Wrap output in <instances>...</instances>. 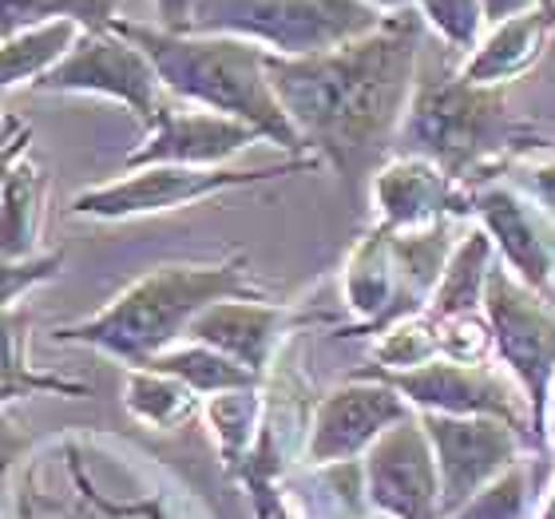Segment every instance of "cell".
Masks as SVG:
<instances>
[{
  "label": "cell",
  "instance_id": "6da1fadb",
  "mask_svg": "<svg viewBox=\"0 0 555 519\" xmlns=\"http://www.w3.org/2000/svg\"><path fill=\"white\" fill-rule=\"evenodd\" d=\"M421 52L425 21L409 9L318 56H267L270 88L298 131L301 151L334 167L349 191H358L393 155Z\"/></svg>",
  "mask_w": 555,
  "mask_h": 519
},
{
  "label": "cell",
  "instance_id": "7a4b0ae2",
  "mask_svg": "<svg viewBox=\"0 0 555 519\" xmlns=\"http://www.w3.org/2000/svg\"><path fill=\"white\" fill-rule=\"evenodd\" d=\"M444 52H428V44L421 52L413 100L393 143L397 155H421L437 163L452 183L480 186L500 179L520 155L544 151L535 131L508 112L504 88L468 83L461 64Z\"/></svg>",
  "mask_w": 555,
  "mask_h": 519
},
{
  "label": "cell",
  "instance_id": "3957f363",
  "mask_svg": "<svg viewBox=\"0 0 555 519\" xmlns=\"http://www.w3.org/2000/svg\"><path fill=\"white\" fill-rule=\"evenodd\" d=\"M231 298H267V289L250 277V262L243 250L222 262L155 265L128 289H119L92 317L52 325L48 341L100 349L107 358L124 361L128 369H143L163 349L183 341L198 313Z\"/></svg>",
  "mask_w": 555,
  "mask_h": 519
},
{
  "label": "cell",
  "instance_id": "277c9868",
  "mask_svg": "<svg viewBox=\"0 0 555 519\" xmlns=\"http://www.w3.org/2000/svg\"><path fill=\"white\" fill-rule=\"evenodd\" d=\"M112 28L151 60L167 95L195 104L198 112L238 119L289 155H306L298 131L270 88L267 52L258 44L238 36L167 33L159 24H135L124 16Z\"/></svg>",
  "mask_w": 555,
  "mask_h": 519
},
{
  "label": "cell",
  "instance_id": "5b68a950",
  "mask_svg": "<svg viewBox=\"0 0 555 519\" xmlns=\"http://www.w3.org/2000/svg\"><path fill=\"white\" fill-rule=\"evenodd\" d=\"M382 21L361 0H195L183 33L238 36L267 56L301 60L349 44Z\"/></svg>",
  "mask_w": 555,
  "mask_h": 519
},
{
  "label": "cell",
  "instance_id": "8992f818",
  "mask_svg": "<svg viewBox=\"0 0 555 519\" xmlns=\"http://www.w3.org/2000/svg\"><path fill=\"white\" fill-rule=\"evenodd\" d=\"M318 159L313 155H289L286 163H270V167H175V163H155V167H139L124 171V179L88 186L72 198V219H95V222H128L163 215V210H179L191 203H207L227 191H243V186L270 183L282 174L313 171Z\"/></svg>",
  "mask_w": 555,
  "mask_h": 519
},
{
  "label": "cell",
  "instance_id": "52a82bcc",
  "mask_svg": "<svg viewBox=\"0 0 555 519\" xmlns=\"http://www.w3.org/2000/svg\"><path fill=\"white\" fill-rule=\"evenodd\" d=\"M485 317L492 325V349L500 365L516 377L532 408V437L540 456L547 452V397L555 381V298L532 289L508 274V265L492 262L485 286Z\"/></svg>",
  "mask_w": 555,
  "mask_h": 519
},
{
  "label": "cell",
  "instance_id": "ba28073f",
  "mask_svg": "<svg viewBox=\"0 0 555 519\" xmlns=\"http://www.w3.org/2000/svg\"><path fill=\"white\" fill-rule=\"evenodd\" d=\"M353 377L385 381L413 404V413H444V416H492L504 425L520 428L532 437V408L512 373L485 361V365H461V361L437 358L421 369H377L365 365ZM540 452V449H535Z\"/></svg>",
  "mask_w": 555,
  "mask_h": 519
},
{
  "label": "cell",
  "instance_id": "9c48e42d",
  "mask_svg": "<svg viewBox=\"0 0 555 519\" xmlns=\"http://www.w3.org/2000/svg\"><path fill=\"white\" fill-rule=\"evenodd\" d=\"M33 92L52 95H104L116 100L128 112H135L139 124H155L167 107V92L159 83V72L139 52L131 40L107 28V33H80L76 44L44 80L33 83Z\"/></svg>",
  "mask_w": 555,
  "mask_h": 519
},
{
  "label": "cell",
  "instance_id": "30bf717a",
  "mask_svg": "<svg viewBox=\"0 0 555 519\" xmlns=\"http://www.w3.org/2000/svg\"><path fill=\"white\" fill-rule=\"evenodd\" d=\"M428 437L433 460L440 480V519L456 516L485 484H492L500 472L524 460V444H532L528 432L492 420V416H444V413H416ZM535 452V444H532Z\"/></svg>",
  "mask_w": 555,
  "mask_h": 519
},
{
  "label": "cell",
  "instance_id": "8fae6325",
  "mask_svg": "<svg viewBox=\"0 0 555 519\" xmlns=\"http://www.w3.org/2000/svg\"><path fill=\"white\" fill-rule=\"evenodd\" d=\"M468 203L508 274H516V282H524L532 294L555 298V222L544 215V207L508 179L468 186Z\"/></svg>",
  "mask_w": 555,
  "mask_h": 519
},
{
  "label": "cell",
  "instance_id": "7c38bea8",
  "mask_svg": "<svg viewBox=\"0 0 555 519\" xmlns=\"http://www.w3.org/2000/svg\"><path fill=\"white\" fill-rule=\"evenodd\" d=\"M361 476L365 499L382 519H440L437 460L416 413L373 440Z\"/></svg>",
  "mask_w": 555,
  "mask_h": 519
},
{
  "label": "cell",
  "instance_id": "4fadbf2b",
  "mask_svg": "<svg viewBox=\"0 0 555 519\" xmlns=\"http://www.w3.org/2000/svg\"><path fill=\"white\" fill-rule=\"evenodd\" d=\"M413 416V404L385 381L370 377H349L334 392L318 397L310 416V437H306V464H341L358 460L370 452V444L382 432Z\"/></svg>",
  "mask_w": 555,
  "mask_h": 519
},
{
  "label": "cell",
  "instance_id": "5bb4252c",
  "mask_svg": "<svg viewBox=\"0 0 555 519\" xmlns=\"http://www.w3.org/2000/svg\"><path fill=\"white\" fill-rule=\"evenodd\" d=\"M330 313H306L294 306H274L267 298H231L215 301L210 310H203L191 322L186 337L198 346H210L238 361L243 369L267 381V373L274 369V361L286 353V341L306 325H330Z\"/></svg>",
  "mask_w": 555,
  "mask_h": 519
},
{
  "label": "cell",
  "instance_id": "9a60e30c",
  "mask_svg": "<svg viewBox=\"0 0 555 519\" xmlns=\"http://www.w3.org/2000/svg\"><path fill=\"white\" fill-rule=\"evenodd\" d=\"M373 222L389 231H421L433 222L473 219L468 186L452 183L437 163L421 155H389L370 174Z\"/></svg>",
  "mask_w": 555,
  "mask_h": 519
},
{
  "label": "cell",
  "instance_id": "2e32d148",
  "mask_svg": "<svg viewBox=\"0 0 555 519\" xmlns=\"http://www.w3.org/2000/svg\"><path fill=\"white\" fill-rule=\"evenodd\" d=\"M258 131L238 124L231 116L215 112H183L167 100L159 119L147 128V139L128 155L124 171L155 167V163H175V167H227V163L258 143Z\"/></svg>",
  "mask_w": 555,
  "mask_h": 519
},
{
  "label": "cell",
  "instance_id": "e0dca14e",
  "mask_svg": "<svg viewBox=\"0 0 555 519\" xmlns=\"http://www.w3.org/2000/svg\"><path fill=\"white\" fill-rule=\"evenodd\" d=\"M341 294L353 313V325H346L337 337H373L389 329L393 322H405L401 310V274H397L393 231L373 222L349 250L341 265Z\"/></svg>",
  "mask_w": 555,
  "mask_h": 519
},
{
  "label": "cell",
  "instance_id": "ac0fdd59",
  "mask_svg": "<svg viewBox=\"0 0 555 519\" xmlns=\"http://www.w3.org/2000/svg\"><path fill=\"white\" fill-rule=\"evenodd\" d=\"M555 33V4L512 16L504 24H492V33L476 44V52L461 60V76L480 88H504L520 80L524 72L535 68V60L544 56L547 40Z\"/></svg>",
  "mask_w": 555,
  "mask_h": 519
},
{
  "label": "cell",
  "instance_id": "d6986e66",
  "mask_svg": "<svg viewBox=\"0 0 555 519\" xmlns=\"http://www.w3.org/2000/svg\"><path fill=\"white\" fill-rule=\"evenodd\" d=\"M48 195H52V174L33 155H21L9 171V183L0 191V258L28 262L40 255L48 219Z\"/></svg>",
  "mask_w": 555,
  "mask_h": 519
},
{
  "label": "cell",
  "instance_id": "ffe728a7",
  "mask_svg": "<svg viewBox=\"0 0 555 519\" xmlns=\"http://www.w3.org/2000/svg\"><path fill=\"white\" fill-rule=\"evenodd\" d=\"M496 262V246L480 226L468 231L452 250L449 265L437 282V294L428 301V317L437 322H449V317H464V313H480L485 310V286H488V270Z\"/></svg>",
  "mask_w": 555,
  "mask_h": 519
},
{
  "label": "cell",
  "instance_id": "44dd1931",
  "mask_svg": "<svg viewBox=\"0 0 555 519\" xmlns=\"http://www.w3.org/2000/svg\"><path fill=\"white\" fill-rule=\"evenodd\" d=\"M80 33H83L80 24L52 21L0 40V95L9 92V88H21V83L33 88L36 80H44L48 72L68 56Z\"/></svg>",
  "mask_w": 555,
  "mask_h": 519
},
{
  "label": "cell",
  "instance_id": "7402d4cb",
  "mask_svg": "<svg viewBox=\"0 0 555 519\" xmlns=\"http://www.w3.org/2000/svg\"><path fill=\"white\" fill-rule=\"evenodd\" d=\"M143 369H155V373H163V377H175V381H183L186 389L198 392V397H219V392L255 389V385H262V377H255L250 369H243L238 361H231L227 353H219V349L198 346V341L163 349L159 358H151Z\"/></svg>",
  "mask_w": 555,
  "mask_h": 519
},
{
  "label": "cell",
  "instance_id": "603a6c76",
  "mask_svg": "<svg viewBox=\"0 0 555 519\" xmlns=\"http://www.w3.org/2000/svg\"><path fill=\"white\" fill-rule=\"evenodd\" d=\"M262 413H267V392L262 385L255 389H234L219 392V397H207L203 401V420H207V432L219 444V456L227 460L231 476L246 464V456L255 452L258 428H262Z\"/></svg>",
  "mask_w": 555,
  "mask_h": 519
},
{
  "label": "cell",
  "instance_id": "cb8c5ba5",
  "mask_svg": "<svg viewBox=\"0 0 555 519\" xmlns=\"http://www.w3.org/2000/svg\"><path fill=\"white\" fill-rule=\"evenodd\" d=\"M547 468H552V460L540 456V452H535V456H524V460L512 464L508 472H500L492 484L480 488V492L449 519H535L532 508L547 484Z\"/></svg>",
  "mask_w": 555,
  "mask_h": 519
},
{
  "label": "cell",
  "instance_id": "d4e9b609",
  "mask_svg": "<svg viewBox=\"0 0 555 519\" xmlns=\"http://www.w3.org/2000/svg\"><path fill=\"white\" fill-rule=\"evenodd\" d=\"M124 404L139 425L147 428H179L203 413V397L183 381L163 377L155 369H128L124 377Z\"/></svg>",
  "mask_w": 555,
  "mask_h": 519
},
{
  "label": "cell",
  "instance_id": "484cf974",
  "mask_svg": "<svg viewBox=\"0 0 555 519\" xmlns=\"http://www.w3.org/2000/svg\"><path fill=\"white\" fill-rule=\"evenodd\" d=\"M124 0H0V40L52 21L80 24L83 33H107Z\"/></svg>",
  "mask_w": 555,
  "mask_h": 519
},
{
  "label": "cell",
  "instance_id": "4316f807",
  "mask_svg": "<svg viewBox=\"0 0 555 519\" xmlns=\"http://www.w3.org/2000/svg\"><path fill=\"white\" fill-rule=\"evenodd\" d=\"M28 329L33 317L21 306H0V381L40 385L44 392H64V397H83L88 385L56 377V373H40L28 365Z\"/></svg>",
  "mask_w": 555,
  "mask_h": 519
},
{
  "label": "cell",
  "instance_id": "83f0119b",
  "mask_svg": "<svg viewBox=\"0 0 555 519\" xmlns=\"http://www.w3.org/2000/svg\"><path fill=\"white\" fill-rule=\"evenodd\" d=\"M370 353L377 361V369H421V365L440 358V322L428 313L393 322L389 329L373 334Z\"/></svg>",
  "mask_w": 555,
  "mask_h": 519
},
{
  "label": "cell",
  "instance_id": "f1b7e54d",
  "mask_svg": "<svg viewBox=\"0 0 555 519\" xmlns=\"http://www.w3.org/2000/svg\"><path fill=\"white\" fill-rule=\"evenodd\" d=\"M416 16L425 21V28L440 36V44L452 52H476V44L485 40V9L480 0H416Z\"/></svg>",
  "mask_w": 555,
  "mask_h": 519
},
{
  "label": "cell",
  "instance_id": "f546056e",
  "mask_svg": "<svg viewBox=\"0 0 555 519\" xmlns=\"http://www.w3.org/2000/svg\"><path fill=\"white\" fill-rule=\"evenodd\" d=\"M60 270H64V250H48V255L28 258V262L0 258V306H16L24 294L52 282Z\"/></svg>",
  "mask_w": 555,
  "mask_h": 519
},
{
  "label": "cell",
  "instance_id": "4dcf8cb0",
  "mask_svg": "<svg viewBox=\"0 0 555 519\" xmlns=\"http://www.w3.org/2000/svg\"><path fill=\"white\" fill-rule=\"evenodd\" d=\"M500 179H508L512 186H520L524 195L532 198V203H540L547 219L555 222V151H552V159L520 155V159L512 163V167L500 174Z\"/></svg>",
  "mask_w": 555,
  "mask_h": 519
},
{
  "label": "cell",
  "instance_id": "1f68e13d",
  "mask_svg": "<svg viewBox=\"0 0 555 519\" xmlns=\"http://www.w3.org/2000/svg\"><path fill=\"white\" fill-rule=\"evenodd\" d=\"M24 452H33V437L21 432V425L4 413L0 416V519H4V504H9V476Z\"/></svg>",
  "mask_w": 555,
  "mask_h": 519
},
{
  "label": "cell",
  "instance_id": "d6a6232c",
  "mask_svg": "<svg viewBox=\"0 0 555 519\" xmlns=\"http://www.w3.org/2000/svg\"><path fill=\"white\" fill-rule=\"evenodd\" d=\"M151 4H155L159 28H167V33H183L186 21H191V9H195V0H151Z\"/></svg>",
  "mask_w": 555,
  "mask_h": 519
},
{
  "label": "cell",
  "instance_id": "836d02e7",
  "mask_svg": "<svg viewBox=\"0 0 555 519\" xmlns=\"http://www.w3.org/2000/svg\"><path fill=\"white\" fill-rule=\"evenodd\" d=\"M480 9H485V24H504L512 16L540 9V0H480Z\"/></svg>",
  "mask_w": 555,
  "mask_h": 519
},
{
  "label": "cell",
  "instance_id": "e575fe53",
  "mask_svg": "<svg viewBox=\"0 0 555 519\" xmlns=\"http://www.w3.org/2000/svg\"><path fill=\"white\" fill-rule=\"evenodd\" d=\"M28 143H33V128H21L9 143H0V191H4V183H9V171L16 167V159L28 155Z\"/></svg>",
  "mask_w": 555,
  "mask_h": 519
},
{
  "label": "cell",
  "instance_id": "d590c367",
  "mask_svg": "<svg viewBox=\"0 0 555 519\" xmlns=\"http://www.w3.org/2000/svg\"><path fill=\"white\" fill-rule=\"evenodd\" d=\"M40 385H21V381H0V416L9 413V404L24 401V397H40Z\"/></svg>",
  "mask_w": 555,
  "mask_h": 519
},
{
  "label": "cell",
  "instance_id": "8d00e7d4",
  "mask_svg": "<svg viewBox=\"0 0 555 519\" xmlns=\"http://www.w3.org/2000/svg\"><path fill=\"white\" fill-rule=\"evenodd\" d=\"M361 4H370V9H373V12H382V16H393V12L416 9V0H361Z\"/></svg>",
  "mask_w": 555,
  "mask_h": 519
},
{
  "label": "cell",
  "instance_id": "74e56055",
  "mask_svg": "<svg viewBox=\"0 0 555 519\" xmlns=\"http://www.w3.org/2000/svg\"><path fill=\"white\" fill-rule=\"evenodd\" d=\"M24 124L16 116H4V107H0V143H9L12 135H16V131H21Z\"/></svg>",
  "mask_w": 555,
  "mask_h": 519
},
{
  "label": "cell",
  "instance_id": "f35d334b",
  "mask_svg": "<svg viewBox=\"0 0 555 519\" xmlns=\"http://www.w3.org/2000/svg\"><path fill=\"white\" fill-rule=\"evenodd\" d=\"M547 452H555V381H552V397H547Z\"/></svg>",
  "mask_w": 555,
  "mask_h": 519
},
{
  "label": "cell",
  "instance_id": "ab89813d",
  "mask_svg": "<svg viewBox=\"0 0 555 519\" xmlns=\"http://www.w3.org/2000/svg\"><path fill=\"white\" fill-rule=\"evenodd\" d=\"M267 519H294V516H289V511L282 508V499H278L274 508H270V516H267Z\"/></svg>",
  "mask_w": 555,
  "mask_h": 519
},
{
  "label": "cell",
  "instance_id": "60d3db41",
  "mask_svg": "<svg viewBox=\"0 0 555 519\" xmlns=\"http://www.w3.org/2000/svg\"><path fill=\"white\" fill-rule=\"evenodd\" d=\"M535 519H555V488H552V499H547V508L540 511V516H535Z\"/></svg>",
  "mask_w": 555,
  "mask_h": 519
},
{
  "label": "cell",
  "instance_id": "b9f144b4",
  "mask_svg": "<svg viewBox=\"0 0 555 519\" xmlns=\"http://www.w3.org/2000/svg\"><path fill=\"white\" fill-rule=\"evenodd\" d=\"M540 4H555V0H540Z\"/></svg>",
  "mask_w": 555,
  "mask_h": 519
},
{
  "label": "cell",
  "instance_id": "7bdbcfd3",
  "mask_svg": "<svg viewBox=\"0 0 555 519\" xmlns=\"http://www.w3.org/2000/svg\"><path fill=\"white\" fill-rule=\"evenodd\" d=\"M544 147H552V151H555V143H544Z\"/></svg>",
  "mask_w": 555,
  "mask_h": 519
},
{
  "label": "cell",
  "instance_id": "ee69618b",
  "mask_svg": "<svg viewBox=\"0 0 555 519\" xmlns=\"http://www.w3.org/2000/svg\"><path fill=\"white\" fill-rule=\"evenodd\" d=\"M72 519H80V516H72Z\"/></svg>",
  "mask_w": 555,
  "mask_h": 519
}]
</instances>
